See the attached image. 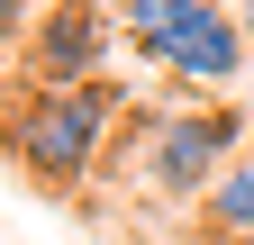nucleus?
<instances>
[{
	"label": "nucleus",
	"mask_w": 254,
	"mask_h": 245,
	"mask_svg": "<svg viewBox=\"0 0 254 245\" xmlns=\"http://www.w3.org/2000/svg\"><path fill=\"white\" fill-rule=\"evenodd\" d=\"M200 227H209L218 245H236V236H254V155H236L227 173H218V191L200 200Z\"/></svg>",
	"instance_id": "nucleus-5"
},
{
	"label": "nucleus",
	"mask_w": 254,
	"mask_h": 245,
	"mask_svg": "<svg viewBox=\"0 0 254 245\" xmlns=\"http://www.w3.org/2000/svg\"><path fill=\"white\" fill-rule=\"evenodd\" d=\"M254 145V118H236V109H154L145 127H136V191H154V200H209L218 191V173H227L236 155Z\"/></svg>",
	"instance_id": "nucleus-2"
},
{
	"label": "nucleus",
	"mask_w": 254,
	"mask_h": 245,
	"mask_svg": "<svg viewBox=\"0 0 254 245\" xmlns=\"http://www.w3.org/2000/svg\"><path fill=\"white\" fill-rule=\"evenodd\" d=\"M236 245H254V236H236Z\"/></svg>",
	"instance_id": "nucleus-9"
},
{
	"label": "nucleus",
	"mask_w": 254,
	"mask_h": 245,
	"mask_svg": "<svg viewBox=\"0 0 254 245\" xmlns=\"http://www.w3.org/2000/svg\"><path fill=\"white\" fill-rule=\"evenodd\" d=\"M118 9H127V0H118Z\"/></svg>",
	"instance_id": "nucleus-10"
},
{
	"label": "nucleus",
	"mask_w": 254,
	"mask_h": 245,
	"mask_svg": "<svg viewBox=\"0 0 254 245\" xmlns=\"http://www.w3.org/2000/svg\"><path fill=\"white\" fill-rule=\"evenodd\" d=\"M27 9H37V0H0V37H18V27H27Z\"/></svg>",
	"instance_id": "nucleus-6"
},
{
	"label": "nucleus",
	"mask_w": 254,
	"mask_h": 245,
	"mask_svg": "<svg viewBox=\"0 0 254 245\" xmlns=\"http://www.w3.org/2000/svg\"><path fill=\"white\" fill-rule=\"evenodd\" d=\"M109 127H118V91L109 82H55V91H37V100L9 109V155L37 182L73 191V182L109 155Z\"/></svg>",
	"instance_id": "nucleus-1"
},
{
	"label": "nucleus",
	"mask_w": 254,
	"mask_h": 245,
	"mask_svg": "<svg viewBox=\"0 0 254 245\" xmlns=\"http://www.w3.org/2000/svg\"><path fill=\"white\" fill-rule=\"evenodd\" d=\"M245 155H254V145H245Z\"/></svg>",
	"instance_id": "nucleus-11"
},
{
	"label": "nucleus",
	"mask_w": 254,
	"mask_h": 245,
	"mask_svg": "<svg viewBox=\"0 0 254 245\" xmlns=\"http://www.w3.org/2000/svg\"><path fill=\"white\" fill-rule=\"evenodd\" d=\"M37 9H55V0H37Z\"/></svg>",
	"instance_id": "nucleus-8"
},
{
	"label": "nucleus",
	"mask_w": 254,
	"mask_h": 245,
	"mask_svg": "<svg viewBox=\"0 0 254 245\" xmlns=\"http://www.w3.org/2000/svg\"><path fill=\"white\" fill-rule=\"evenodd\" d=\"M27 64H37V82H100L109 73V9L100 0H55V9L37 18V37H27Z\"/></svg>",
	"instance_id": "nucleus-4"
},
{
	"label": "nucleus",
	"mask_w": 254,
	"mask_h": 245,
	"mask_svg": "<svg viewBox=\"0 0 254 245\" xmlns=\"http://www.w3.org/2000/svg\"><path fill=\"white\" fill-rule=\"evenodd\" d=\"M118 27L136 37V55H154L173 82H200V91H227L245 73V27L218 9V0H127Z\"/></svg>",
	"instance_id": "nucleus-3"
},
{
	"label": "nucleus",
	"mask_w": 254,
	"mask_h": 245,
	"mask_svg": "<svg viewBox=\"0 0 254 245\" xmlns=\"http://www.w3.org/2000/svg\"><path fill=\"white\" fill-rule=\"evenodd\" d=\"M236 27H245V46H254V0H236Z\"/></svg>",
	"instance_id": "nucleus-7"
}]
</instances>
